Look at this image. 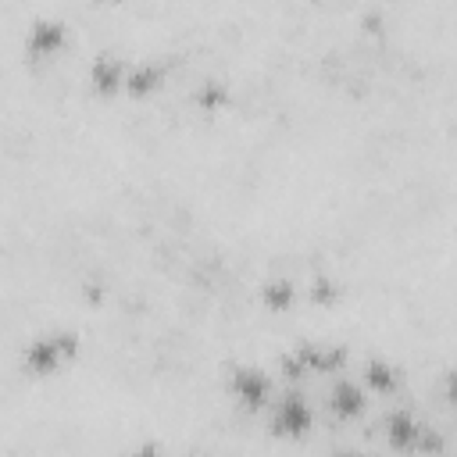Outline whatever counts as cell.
I'll return each mask as SVG.
<instances>
[{
	"label": "cell",
	"mask_w": 457,
	"mask_h": 457,
	"mask_svg": "<svg viewBox=\"0 0 457 457\" xmlns=\"http://www.w3.org/2000/svg\"><path fill=\"white\" fill-rule=\"evenodd\" d=\"M75 353H79V336L68 332V328H54V332L36 336V339L25 346V368H29L32 375H54V371L64 368Z\"/></svg>",
	"instance_id": "cell-1"
},
{
	"label": "cell",
	"mask_w": 457,
	"mask_h": 457,
	"mask_svg": "<svg viewBox=\"0 0 457 457\" xmlns=\"http://www.w3.org/2000/svg\"><path fill=\"white\" fill-rule=\"evenodd\" d=\"M346 364V350L339 346H314V343H303L296 353L282 357V375L289 378H303V375H332Z\"/></svg>",
	"instance_id": "cell-2"
},
{
	"label": "cell",
	"mask_w": 457,
	"mask_h": 457,
	"mask_svg": "<svg viewBox=\"0 0 457 457\" xmlns=\"http://www.w3.org/2000/svg\"><path fill=\"white\" fill-rule=\"evenodd\" d=\"M228 396L243 407V411H261L271 403V382L261 368L253 364H239L228 371Z\"/></svg>",
	"instance_id": "cell-3"
},
{
	"label": "cell",
	"mask_w": 457,
	"mask_h": 457,
	"mask_svg": "<svg viewBox=\"0 0 457 457\" xmlns=\"http://www.w3.org/2000/svg\"><path fill=\"white\" fill-rule=\"evenodd\" d=\"M314 425V411L300 393H282L278 400H271V428L286 439H300L307 436Z\"/></svg>",
	"instance_id": "cell-4"
},
{
	"label": "cell",
	"mask_w": 457,
	"mask_h": 457,
	"mask_svg": "<svg viewBox=\"0 0 457 457\" xmlns=\"http://www.w3.org/2000/svg\"><path fill=\"white\" fill-rule=\"evenodd\" d=\"M61 46H64V21H57V18H39V21L29 29V36H25V50H29L36 61L54 57Z\"/></svg>",
	"instance_id": "cell-5"
},
{
	"label": "cell",
	"mask_w": 457,
	"mask_h": 457,
	"mask_svg": "<svg viewBox=\"0 0 457 457\" xmlns=\"http://www.w3.org/2000/svg\"><path fill=\"white\" fill-rule=\"evenodd\" d=\"M364 407H368V396H364V389H361L357 382H350V378H336V382L328 386V411H332L336 418L353 421V418L364 414Z\"/></svg>",
	"instance_id": "cell-6"
},
{
	"label": "cell",
	"mask_w": 457,
	"mask_h": 457,
	"mask_svg": "<svg viewBox=\"0 0 457 457\" xmlns=\"http://www.w3.org/2000/svg\"><path fill=\"white\" fill-rule=\"evenodd\" d=\"M164 82H168V68L161 61H136L125 71V93H132V96L157 93Z\"/></svg>",
	"instance_id": "cell-7"
},
{
	"label": "cell",
	"mask_w": 457,
	"mask_h": 457,
	"mask_svg": "<svg viewBox=\"0 0 457 457\" xmlns=\"http://www.w3.org/2000/svg\"><path fill=\"white\" fill-rule=\"evenodd\" d=\"M125 71H129V64H125L121 57L100 54V57H93V64H89V86H93L96 93H118V89H125Z\"/></svg>",
	"instance_id": "cell-8"
},
{
	"label": "cell",
	"mask_w": 457,
	"mask_h": 457,
	"mask_svg": "<svg viewBox=\"0 0 457 457\" xmlns=\"http://www.w3.org/2000/svg\"><path fill=\"white\" fill-rule=\"evenodd\" d=\"M386 436H389V443L400 446V450L425 446V425L414 421L407 411H393V414L386 418Z\"/></svg>",
	"instance_id": "cell-9"
},
{
	"label": "cell",
	"mask_w": 457,
	"mask_h": 457,
	"mask_svg": "<svg viewBox=\"0 0 457 457\" xmlns=\"http://www.w3.org/2000/svg\"><path fill=\"white\" fill-rule=\"evenodd\" d=\"M361 378H364V386H368L371 393H393L403 375H400L396 364H389V361H382V357H371V361H364Z\"/></svg>",
	"instance_id": "cell-10"
},
{
	"label": "cell",
	"mask_w": 457,
	"mask_h": 457,
	"mask_svg": "<svg viewBox=\"0 0 457 457\" xmlns=\"http://www.w3.org/2000/svg\"><path fill=\"white\" fill-rule=\"evenodd\" d=\"M293 300H296V282L293 278L271 275V278L261 282V303L268 311H286V307H293Z\"/></svg>",
	"instance_id": "cell-11"
},
{
	"label": "cell",
	"mask_w": 457,
	"mask_h": 457,
	"mask_svg": "<svg viewBox=\"0 0 457 457\" xmlns=\"http://www.w3.org/2000/svg\"><path fill=\"white\" fill-rule=\"evenodd\" d=\"M193 100H196L204 111H218V107L228 100V93H225V86H218V82H204V86L193 93Z\"/></svg>",
	"instance_id": "cell-12"
},
{
	"label": "cell",
	"mask_w": 457,
	"mask_h": 457,
	"mask_svg": "<svg viewBox=\"0 0 457 457\" xmlns=\"http://www.w3.org/2000/svg\"><path fill=\"white\" fill-rule=\"evenodd\" d=\"M339 293H343V289H339L336 278H328V275H314V278H311V300H314V303H332Z\"/></svg>",
	"instance_id": "cell-13"
},
{
	"label": "cell",
	"mask_w": 457,
	"mask_h": 457,
	"mask_svg": "<svg viewBox=\"0 0 457 457\" xmlns=\"http://www.w3.org/2000/svg\"><path fill=\"white\" fill-rule=\"evenodd\" d=\"M443 393H446V400H450V403L457 407V368H453V371L446 375V386H443Z\"/></svg>",
	"instance_id": "cell-14"
}]
</instances>
